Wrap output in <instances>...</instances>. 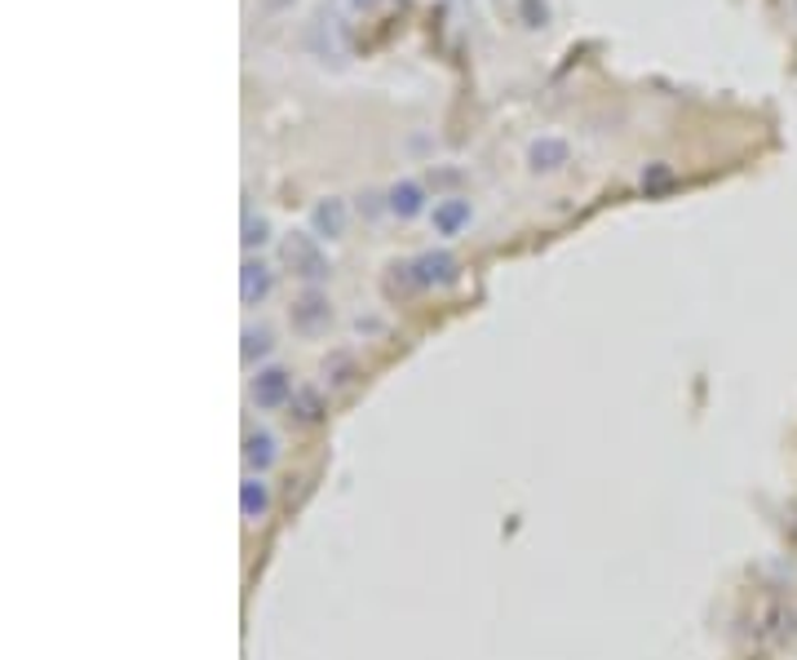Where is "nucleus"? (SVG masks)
Listing matches in <instances>:
<instances>
[{
    "label": "nucleus",
    "mask_w": 797,
    "mask_h": 660,
    "mask_svg": "<svg viewBox=\"0 0 797 660\" xmlns=\"http://www.w3.org/2000/svg\"><path fill=\"white\" fill-rule=\"evenodd\" d=\"M528 160H532V169H536V173H554V169H563V164H567V142H559V138H541V142H532Z\"/></svg>",
    "instance_id": "nucleus-8"
},
{
    "label": "nucleus",
    "mask_w": 797,
    "mask_h": 660,
    "mask_svg": "<svg viewBox=\"0 0 797 660\" xmlns=\"http://www.w3.org/2000/svg\"><path fill=\"white\" fill-rule=\"evenodd\" d=\"M270 239V222L266 217H244V248H257V244H266Z\"/></svg>",
    "instance_id": "nucleus-14"
},
{
    "label": "nucleus",
    "mask_w": 797,
    "mask_h": 660,
    "mask_svg": "<svg viewBox=\"0 0 797 660\" xmlns=\"http://www.w3.org/2000/svg\"><path fill=\"white\" fill-rule=\"evenodd\" d=\"M266 505H270L266 483H262V479H244V483H240V510H244V519H262Z\"/></svg>",
    "instance_id": "nucleus-11"
},
{
    "label": "nucleus",
    "mask_w": 797,
    "mask_h": 660,
    "mask_svg": "<svg viewBox=\"0 0 797 660\" xmlns=\"http://www.w3.org/2000/svg\"><path fill=\"white\" fill-rule=\"evenodd\" d=\"M288 408H293V417H297V422H306V426H310V422H319V413H323V404H319V395H315V391H297Z\"/></svg>",
    "instance_id": "nucleus-12"
},
{
    "label": "nucleus",
    "mask_w": 797,
    "mask_h": 660,
    "mask_svg": "<svg viewBox=\"0 0 797 660\" xmlns=\"http://www.w3.org/2000/svg\"><path fill=\"white\" fill-rule=\"evenodd\" d=\"M470 222V200H444L435 204V231L439 235H457Z\"/></svg>",
    "instance_id": "nucleus-9"
},
{
    "label": "nucleus",
    "mask_w": 797,
    "mask_h": 660,
    "mask_svg": "<svg viewBox=\"0 0 797 660\" xmlns=\"http://www.w3.org/2000/svg\"><path fill=\"white\" fill-rule=\"evenodd\" d=\"M244 461H248L253 470H270V466H275V439H270L266 430H248V435H244Z\"/></svg>",
    "instance_id": "nucleus-10"
},
{
    "label": "nucleus",
    "mask_w": 797,
    "mask_h": 660,
    "mask_svg": "<svg viewBox=\"0 0 797 660\" xmlns=\"http://www.w3.org/2000/svg\"><path fill=\"white\" fill-rule=\"evenodd\" d=\"M385 209L398 213V217H417L426 209V191L417 182H394L390 195H385Z\"/></svg>",
    "instance_id": "nucleus-5"
},
{
    "label": "nucleus",
    "mask_w": 797,
    "mask_h": 660,
    "mask_svg": "<svg viewBox=\"0 0 797 660\" xmlns=\"http://www.w3.org/2000/svg\"><path fill=\"white\" fill-rule=\"evenodd\" d=\"M404 279L413 284V288H444V284H453L457 279V257L453 253H422L417 262H408L404 266Z\"/></svg>",
    "instance_id": "nucleus-3"
},
{
    "label": "nucleus",
    "mask_w": 797,
    "mask_h": 660,
    "mask_svg": "<svg viewBox=\"0 0 797 660\" xmlns=\"http://www.w3.org/2000/svg\"><path fill=\"white\" fill-rule=\"evenodd\" d=\"M266 292H270V270L248 257V262L240 266V297H244V306H257Z\"/></svg>",
    "instance_id": "nucleus-7"
},
{
    "label": "nucleus",
    "mask_w": 797,
    "mask_h": 660,
    "mask_svg": "<svg viewBox=\"0 0 797 660\" xmlns=\"http://www.w3.org/2000/svg\"><path fill=\"white\" fill-rule=\"evenodd\" d=\"M310 226H315V235L337 239V235L346 231V204H341V200H319V204L310 209Z\"/></svg>",
    "instance_id": "nucleus-6"
},
{
    "label": "nucleus",
    "mask_w": 797,
    "mask_h": 660,
    "mask_svg": "<svg viewBox=\"0 0 797 660\" xmlns=\"http://www.w3.org/2000/svg\"><path fill=\"white\" fill-rule=\"evenodd\" d=\"M793 14H797V0H793Z\"/></svg>",
    "instance_id": "nucleus-18"
},
{
    "label": "nucleus",
    "mask_w": 797,
    "mask_h": 660,
    "mask_svg": "<svg viewBox=\"0 0 797 660\" xmlns=\"http://www.w3.org/2000/svg\"><path fill=\"white\" fill-rule=\"evenodd\" d=\"M288 323H293V333H301V338H323L328 323H332V301L310 288V292H301V297L293 301Z\"/></svg>",
    "instance_id": "nucleus-1"
},
{
    "label": "nucleus",
    "mask_w": 797,
    "mask_h": 660,
    "mask_svg": "<svg viewBox=\"0 0 797 660\" xmlns=\"http://www.w3.org/2000/svg\"><path fill=\"white\" fill-rule=\"evenodd\" d=\"M270 351V333L266 328H244V364H253V355Z\"/></svg>",
    "instance_id": "nucleus-13"
},
{
    "label": "nucleus",
    "mask_w": 797,
    "mask_h": 660,
    "mask_svg": "<svg viewBox=\"0 0 797 660\" xmlns=\"http://www.w3.org/2000/svg\"><path fill=\"white\" fill-rule=\"evenodd\" d=\"M293 395H297V391H293V377H288L284 369H266V373L253 377V404L266 408V413L293 404Z\"/></svg>",
    "instance_id": "nucleus-4"
},
{
    "label": "nucleus",
    "mask_w": 797,
    "mask_h": 660,
    "mask_svg": "<svg viewBox=\"0 0 797 660\" xmlns=\"http://www.w3.org/2000/svg\"><path fill=\"white\" fill-rule=\"evenodd\" d=\"M337 6H341V10H354V14H359V10H368V6H372V0H337Z\"/></svg>",
    "instance_id": "nucleus-17"
},
{
    "label": "nucleus",
    "mask_w": 797,
    "mask_h": 660,
    "mask_svg": "<svg viewBox=\"0 0 797 660\" xmlns=\"http://www.w3.org/2000/svg\"><path fill=\"white\" fill-rule=\"evenodd\" d=\"M359 213L376 217V213H381V195H376V191H363V195H359Z\"/></svg>",
    "instance_id": "nucleus-15"
},
{
    "label": "nucleus",
    "mask_w": 797,
    "mask_h": 660,
    "mask_svg": "<svg viewBox=\"0 0 797 660\" xmlns=\"http://www.w3.org/2000/svg\"><path fill=\"white\" fill-rule=\"evenodd\" d=\"M350 382V364H346V355H332V386H346Z\"/></svg>",
    "instance_id": "nucleus-16"
},
{
    "label": "nucleus",
    "mask_w": 797,
    "mask_h": 660,
    "mask_svg": "<svg viewBox=\"0 0 797 660\" xmlns=\"http://www.w3.org/2000/svg\"><path fill=\"white\" fill-rule=\"evenodd\" d=\"M284 262L293 266V275H301V279H323L328 275V257L319 253V239L315 235H301V231H293L288 239H284Z\"/></svg>",
    "instance_id": "nucleus-2"
}]
</instances>
